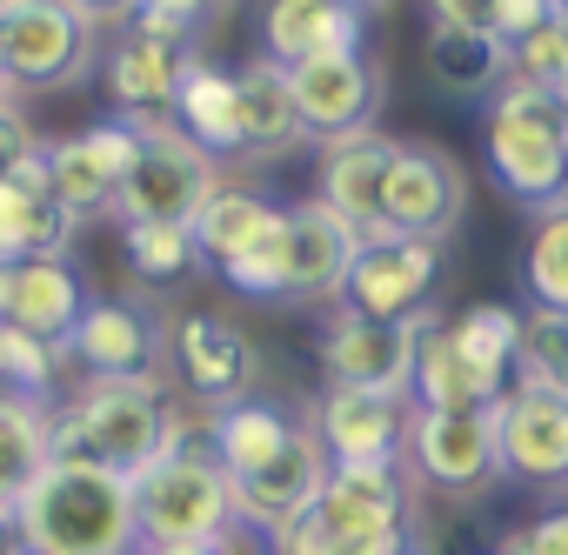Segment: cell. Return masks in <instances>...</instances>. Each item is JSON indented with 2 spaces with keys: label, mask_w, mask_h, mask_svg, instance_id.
Returning <instances> with one entry per match:
<instances>
[{
  "label": "cell",
  "mask_w": 568,
  "mask_h": 555,
  "mask_svg": "<svg viewBox=\"0 0 568 555\" xmlns=\"http://www.w3.org/2000/svg\"><path fill=\"white\" fill-rule=\"evenodd\" d=\"M328 462H402L415 402L388 389H328L315 408H302Z\"/></svg>",
  "instance_id": "cell-16"
},
{
  "label": "cell",
  "mask_w": 568,
  "mask_h": 555,
  "mask_svg": "<svg viewBox=\"0 0 568 555\" xmlns=\"http://www.w3.org/2000/svg\"><path fill=\"white\" fill-rule=\"evenodd\" d=\"M388 168H395V134H342L322 148V188L315 201L348 221L355 234H382V188H388Z\"/></svg>",
  "instance_id": "cell-21"
},
{
  "label": "cell",
  "mask_w": 568,
  "mask_h": 555,
  "mask_svg": "<svg viewBox=\"0 0 568 555\" xmlns=\"http://www.w3.org/2000/svg\"><path fill=\"white\" fill-rule=\"evenodd\" d=\"M234 14V0H141L134 8V34L161 41V48H181V54H201L207 34H221Z\"/></svg>",
  "instance_id": "cell-34"
},
{
  "label": "cell",
  "mask_w": 568,
  "mask_h": 555,
  "mask_svg": "<svg viewBox=\"0 0 568 555\" xmlns=\"http://www.w3.org/2000/svg\"><path fill=\"white\" fill-rule=\"evenodd\" d=\"M368 48V14L342 0H267L261 8V61L295 68L308 54H362Z\"/></svg>",
  "instance_id": "cell-22"
},
{
  "label": "cell",
  "mask_w": 568,
  "mask_h": 555,
  "mask_svg": "<svg viewBox=\"0 0 568 555\" xmlns=\"http://www.w3.org/2000/svg\"><path fill=\"white\" fill-rule=\"evenodd\" d=\"M0 555H21V535H14V515L0 508Z\"/></svg>",
  "instance_id": "cell-45"
},
{
  "label": "cell",
  "mask_w": 568,
  "mask_h": 555,
  "mask_svg": "<svg viewBox=\"0 0 568 555\" xmlns=\"http://www.w3.org/2000/svg\"><path fill=\"white\" fill-rule=\"evenodd\" d=\"M355 228L335 221L322 201L281 208V302L295 309H328L342 295V274L355 261Z\"/></svg>",
  "instance_id": "cell-17"
},
{
  "label": "cell",
  "mask_w": 568,
  "mask_h": 555,
  "mask_svg": "<svg viewBox=\"0 0 568 555\" xmlns=\"http://www.w3.org/2000/svg\"><path fill=\"white\" fill-rule=\"evenodd\" d=\"M21 555H141L128 475L48 462L8 508Z\"/></svg>",
  "instance_id": "cell-3"
},
{
  "label": "cell",
  "mask_w": 568,
  "mask_h": 555,
  "mask_svg": "<svg viewBox=\"0 0 568 555\" xmlns=\"http://www.w3.org/2000/svg\"><path fill=\"white\" fill-rule=\"evenodd\" d=\"M41 128L28 121V108L21 101H8V108H0V181H8V174H21L34 154H41Z\"/></svg>",
  "instance_id": "cell-39"
},
{
  "label": "cell",
  "mask_w": 568,
  "mask_h": 555,
  "mask_svg": "<svg viewBox=\"0 0 568 555\" xmlns=\"http://www.w3.org/2000/svg\"><path fill=\"white\" fill-rule=\"evenodd\" d=\"M168 121H174L207 161H241L234 68H221V61H207V54H187V61H181V81H174V101H168Z\"/></svg>",
  "instance_id": "cell-24"
},
{
  "label": "cell",
  "mask_w": 568,
  "mask_h": 555,
  "mask_svg": "<svg viewBox=\"0 0 568 555\" xmlns=\"http://www.w3.org/2000/svg\"><path fill=\"white\" fill-rule=\"evenodd\" d=\"M128 495H134L141 548L207 542V535H227L234 528V495H227L221 462L207 455V422H187V415H181L174 442L141 475H128Z\"/></svg>",
  "instance_id": "cell-5"
},
{
  "label": "cell",
  "mask_w": 568,
  "mask_h": 555,
  "mask_svg": "<svg viewBox=\"0 0 568 555\" xmlns=\"http://www.w3.org/2000/svg\"><path fill=\"white\" fill-rule=\"evenodd\" d=\"M68 241H74V214L48 194V174H41V154H34L21 174L0 181V268L34 261V254H68Z\"/></svg>",
  "instance_id": "cell-26"
},
{
  "label": "cell",
  "mask_w": 568,
  "mask_h": 555,
  "mask_svg": "<svg viewBox=\"0 0 568 555\" xmlns=\"http://www.w3.org/2000/svg\"><path fill=\"white\" fill-rule=\"evenodd\" d=\"M41 468H48V408L0 395V508H14Z\"/></svg>",
  "instance_id": "cell-32"
},
{
  "label": "cell",
  "mask_w": 568,
  "mask_h": 555,
  "mask_svg": "<svg viewBox=\"0 0 568 555\" xmlns=\"http://www.w3.org/2000/svg\"><path fill=\"white\" fill-rule=\"evenodd\" d=\"M168 369L181 375V389L214 415L234 408L247 395H261V349L247 342V329H234L227 315H181L168 322Z\"/></svg>",
  "instance_id": "cell-14"
},
{
  "label": "cell",
  "mask_w": 568,
  "mask_h": 555,
  "mask_svg": "<svg viewBox=\"0 0 568 555\" xmlns=\"http://www.w3.org/2000/svg\"><path fill=\"white\" fill-rule=\"evenodd\" d=\"M495 555H568V515L561 508H548L541 522H528V528H515Z\"/></svg>",
  "instance_id": "cell-41"
},
{
  "label": "cell",
  "mask_w": 568,
  "mask_h": 555,
  "mask_svg": "<svg viewBox=\"0 0 568 555\" xmlns=\"http://www.w3.org/2000/svg\"><path fill=\"white\" fill-rule=\"evenodd\" d=\"M181 428V408L161 382H88L48 408V462L141 475Z\"/></svg>",
  "instance_id": "cell-2"
},
{
  "label": "cell",
  "mask_w": 568,
  "mask_h": 555,
  "mask_svg": "<svg viewBox=\"0 0 568 555\" xmlns=\"http://www.w3.org/2000/svg\"><path fill=\"white\" fill-rule=\"evenodd\" d=\"M422 488L402 462H328L315 502L267 535V555H415Z\"/></svg>",
  "instance_id": "cell-1"
},
{
  "label": "cell",
  "mask_w": 568,
  "mask_h": 555,
  "mask_svg": "<svg viewBox=\"0 0 568 555\" xmlns=\"http://www.w3.org/2000/svg\"><path fill=\"white\" fill-rule=\"evenodd\" d=\"M408 402L415 408H488L495 389L462 362L448 322L435 309L415 315V349H408Z\"/></svg>",
  "instance_id": "cell-29"
},
{
  "label": "cell",
  "mask_w": 568,
  "mask_h": 555,
  "mask_svg": "<svg viewBox=\"0 0 568 555\" xmlns=\"http://www.w3.org/2000/svg\"><path fill=\"white\" fill-rule=\"evenodd\" d=\"M508 74L515 81H535L548 94H568V14H548L535 34H521L508 48Z\"/></svg>",
  "instance_id": "cell-38"
},
{
  "label": "cell",
  "mask_w": 568,
  "mask_h": 555,
  "mask_svg": "<svg viewBox=\"0 0 568 555\" xmlns=\"http://www.w3.org/2000/svg\"><path fill=\"white\" fill-rule=\"evenodd\" d=\"M402 468L422 495L468 502L495 482V428L488 408H415Z\"/></svg>",
  "instance_id": "cell-10"
},
{
  "label": "cell",
  "mask_w": 568,
  "mask_h": 555,
  "mask_svg": "<svg viewBox=\"0 0 568 555\" xmlns=\"http://www.w3.org/2000/svg\"><path fill=\"white\" fill-rule=\"evenodd\" d=\"M88 302H94V289L68 254H34V261L0 268V329H21V335H41L61 349Z\"/></svg>",
  "instance_id": "cell-19"
},
{
  "label": "cell",
  "mask_w": 568,
  "mask_h": 555,
  "mask_svg": "<svg viewBox=\"0 0 568 555\" xmlns=\"http://www.w3.org/2000/svg\"><path fill=\"white\" fill-rule=\"evenodd\" d=\"M322 482H328V455H322V442H315V428H308V415H302V428H295L288 448L267 455L254 475L227 482V495H234V528H247V535L267 542L274 528H288V522L315 502Z\"/></svg>",
  "instance_id": "cell-18"
},
{
  "label": "cell",
  "mask_w": 568,
  "mask_h": 555,
  "mask_svg": "<svg viewBox=\"0 0 568 555\" xmlns=\"http://www.w3.org/2000/svg\"><path fill=\"white\" fill-rule=\"evenodd\" d=\"M274 228H281V208L261 188H247V181H214L207 201L187 214V241H194L201 268H227L234 254H247Z\"/></svg>",
  "instance_id": "cell-27"
},
{
  "label": "cell",
  "mask_w": 568,
  "mask_h": 555,
  "mask_svg": "<svg viewBox=\"0 0 568 555\" xmlns=\"http://www.w3.org/2000/svg\"><path fill=\"white\" fill-rule=\"evenodd\" d=\"M342 8H355V14H382L388 0H342Z\"/></svg>",
  "instance_id": "cell-46"
},
{
  "label": "cell",
  "mask_w": 568,
  "mask_h": 555,
  "mask_svg": "<svg viewBox=\"0 0 568 555\" xmlns=\"http://www.w3.org/2000/svg\"><path fill=\"white\" fill-rule=\"evenodd\" d=\"M495 0H428V28H462V34H488Z\"/></svg>",
  "instance_id": "cell-42"
},
{
  "label": "cell",
  "mask_w": 568,
  "mask_h": 555,
  "mask_svg": "<svg viewBox=\"0 0 568 555\" xmlns=\"http://www.w3.org/2000/svg\"><path fill=\"white\" fill-rule=\"evenodd\" d=\"M8 101H14V88H8V81H0V108H8Z\"/></svg>",
  "instance_id": "cell-47"
},
{
  "label": "cell",
  "mask_w": 568,
  "mask_h": 555,
  "mask_svg": "<svg viewBox=\"0 0 568 555\" xmlns=\"http://www.w3.org/2000/svg\"><path fill=\"white\" fill-rule=\"evenodd\" d=\"M281 74H288V101H295V121H302L308 148L362 134L382 114V61H368V48L362 54H308Z\"/></svg>",
  "instance_id": "cell-12"
},
{
  "label": "cell",
  "mask_w": 568,
  "mask_h": 555,
  "mask_svg": "<svg viewBox=\"0 0 568 555\" xmlns=\"http://www.w3.org/2000/svg\"><path fill=\"white\" fill-rule=\"evenodd\" d=\"M481 108H488L481 148H488L495 188L508 201H521L528 214L535 208L555 214L561 208V188H568V94H548L535 81L501 74Z\"/></svg>",
  "instance_id": "cell-4"
},
{
  "label": "cell",
  "mask_w": 568,
  "mask_h": 555,
  "mask_svg": "<svg viewBox=\"0 0 568 555\" xmlns=\"http://www.w3.org/2000/svg\"><path fill=\"white\" fill-rule=\"evenodd\" d=\"M61 8H68L74 21H88V28L108 41V34H121V28L134 21V8H141V0H61Z\"/></svg>",
  "instance_id": "cell-43"
},
{
  "label": "cell",
  "mask_w": 568,
  "mask_h": 555,
  "mask_svg": "<svg viewBox=\"0 0 568 555\" xmlns=\"http://www.w3.org/2000/svg\"><path fill=\"white\" fill-rule=\"evenodd\" d=\"M234 121H241V161H288L295 148H308L288 101V74L261 54L234 68Z\"/></svg>",
  "instance_id": "cell-23"
},
{
  "label": "cell",
  "mask_w": 568,
  "mask_h": 555,
  "mask_svg": "<svg viewBox=\"0 0 568 555\" xmlns=\"http://www.w3.org/2000/svg\"><path fill=\"white\" fill-rule=\"evenodd\" d=\"M435 282H442V248L435 241L362 234L335 302H342V315H362V322H408V315L428 309Z\"/></svg>",
  "instance_id": "cell-9"
},
{
  "label": "cell",
  "mask_w": 568,
  "mask_h": 555,
  "mask_svg": "<svg viewBox=\"0 0 568 555\" xmlns=\"http://www.w3.org/2000/svg\"><path fill=\"white\" fill-rule=\"evenodd\" d=\"M214 181H221V161H207L168 114L134 121V161L121 174L114 221H174V228H187V214L207 201Z\"/></svg>",
  "instance_id": "cell-7"
},
{
  "label": "cell",
  "mask_w": 568,
  "mask_h": 555,
  "mask_svg": "<svg viewBox=\"0 0 568 555\" xmlns=\"http://www.w3.org/2000/svg\"><path fill=\"white\" fill-rule=\"evenodd\" d=\"M128 161H134V121H121V114H108V121H94V128L61 134V141L41 148L48 194L74 214V228L114 214V194H121Z\"/></svg>",
  "instance_id": "cell-15"
},
{
  "label": "cell",
  "mask_w": 568,
  "mask_h": 555,
  "mask_svg": "<svg viewBox=\"0 0 568 555\" xmlns=\"http://www.w3.org/2000/svg\"><path fill=\"white\" fill-rule=\"evenodd\" d=\"M501 74H508V54L488 34L428 28V88L435 94H448V101H488Z\"/></svg>",
  "instance_id": "cell-30"
},
{
  "label": "cell",
  "mask_w": 568,
  "mask_h": 555,
  "mask_svg": "<svg viewBox=\"0 0 568 555\" xmlns=\"http://www.w3.org/2000/svg\"><path fill=\"white\" fill-rule=\"evenodd\" d=\"M468 214V168L435 141H395V168L382 188V234L448 241Z\"/></svg>",
  "instance_id": "cell-11"
},
{
  "label": "cell",
  "mask_w": 568,
  "mask_h": 555,
  "mask_svg": "<svg viewBox=\"0 0 568 555\" xmlns=\"http://www.w3.org/2000/svg\"><path fill=\"white\" fill-rule=\"evenodd\" d=\"M508 382H555L568 389V315H521V342H515V375Z\"/></svg>",
  "instance_id": "cell-37"
},
{
  "label": "cell",
  "mask_w": 568,
  "mask_h": 555,
  "mask_svg": "<svg viewBox=\"0 0 568 555\" xmlns=\"http://www.w3.org/2000/svg\"><path fill=\"white\" fill-rule=\"evenodd\" d=\"M408 349H415V315L408 322H362V315L335 309L322 322L328 389H388V395H408Z\"/></svg>",
  "instance_id": "cell-20"
},
{
  "label": "cell",
  "mask_w": 568,
  "mask_h": 555,
  "mask_svg": "<svg viewBox=\"0 0 568 555\" xmlns=\"http://www.w3.org/2000/svg\"><path fill=\"white\" fill-rule=\"evenodd\" d=\"M548 14H561V0H495V21H488V41L508 54L521 34H535Z\"/></svg>",
  "instance_id": "cell-40"
},
{
  "label": "cell",
  "mask_w": 568,
  "mask_h": 555,
  "mask_svg": "<svg viewBox=\"0 0 568 555\" xmlns=\"http://www.w3.org/2000/svg\"><path fill=\"white\" fill-rule=\"evenodd\" d=\"M141 555H254V535L227 528V535H207V542H168V548H141Z\"/></svg>",
  "instance_id": "cell-44"
},
{
  "label": "cell",
  "mask_w": 568,
  "mask_h": 555,
  "mask_svg": "<svg viewBox=\"0 0 568 555\" xmlns=\"http://www.w3.org/2000/svg\"><path fill=\"white\" fill-rule=\"evenodd\" d=\"M448 335H455V349H462V362L501 395L508 389V375H515V342H521V315L515 309H501V302H481V309H468V315H455L448 322Z\"/></svg>",
  "instance_id": "cell-31"
},
{
  "label": "cell",
  "mask_w": 568,
  "mask_h": 555,
  "mask_svg": "<svg viewBox=\"0 0 568 555\" xmlns=\"http://www.w3.org/2000/svg\"><path fill=\"white\" fill-rule=\"evenodd\" d=\"M521 289L541 315H568V214H541L528 254H521Z\"/></svg>",
  "instance_id": "cell-36"
},
{
  "label": "cell",
  "mask_w": 568,
  "mask_h": 555,
  "mask_svg": "<svg viewBox=\"0 0 568 555\" xmlns=\"http://www.w3.org/2000/svg\"><path fill=\"white\" fill-rule=\"evenodd\" d=\"M101 34L74 21L61 0H0V81L21 94H68L94 81Z\"/></svg>",
  "instance_id": "cell-6"
},
{
  "label": "cell",
  "mask_w": 568,
  "mask_h": 555,
  "mask_svg": "<svg viewBox=\"0 0 568 555\" xmlns=\"http://www.w3.org/2000/svg\"><path fill=\"white\" fill-rule=\"evenodd\" d=\"M61 369H68V355L54 342L21 335V329H0V395H21V402L54 408L61 402Z\"/></svg>",
  "instance_id": "cell-35"
},
{
  "label": "cell",
  "mask_w": 568,
  "mask_h": 555,
  "mask_svg": "<svg viewBox=\"0 0 568 555\" xmlns=\"http://www.w3.org/2000/svg\"><path fill=\"white\" fill-rule=\"evenodd\" d=\"M295 428H302V408H295V402H281V395H247V402L207 415V455L221 462L227 482H241V475H254L267 455L288 448Z\"/></svg>",
  "instance_id": "cell-25"
},
{
  "label": "cell",
  "mask_w": 568,
  "mask_h": 555,
  "mask_svg": "<svg viewBox=\"0 0 568 555\" xmlns=\"http://www.w3.org/2000/svg\"><path fill=\"white\" fill-rule=\"evenodd\" d=\"M61 355H68L88 382H161V362H168V322L148 315L141 302L94 295V302L81 309V322L68 329Z\"/></svg>",
  "instance_id": "cell-13"
},
{
  "label": "cell",
  "mask_w": 568,
  "mask_h": 555,
  "mask_svg": "<svg viewBox=\"0 0 568 555\" xmlns=\"http://www.w3.org/2000/svg\"><path fill=\"white\" fill-rule=\"evenodd\" d=\"M495 428V475H515L528 488H561L568 475V389L555 382H508L488 402Z\"/></svg>",
  "instance_id": "cell-8"
},
{
  "label": "cell",
  "mask_w": 568,
  "mask_h": 555,
  "mask_svg": "<svg viewBox=\"0 0 568 555\" xmlns=\"http://www.w3.org/2000/svg\"><path fill=\"white\" fill-rule=\"evenodd\" d=\"M181 48H161L134 28H121L108 41V101L121 121H161L168 101H174V81H181Z\"/></svg>",
  "instance_id": "cell-28"
},
{
  "label": "cell",
  "mask_w": 568,
  "mask_h": 555,
  "mask_svg": "<svg viewBox=\"0 0 568 555\" xmlns=\"http://www.w3.org/2000/svg\"><path fill=\"white\" fill-rule=\"evenodd\" d=\"M121 254H128V268L148 289H174V282H187V274L201 268L187 228H174V221H121Z\"/></svg>",
  "instance_id": "cell-33"
}]
</instances>
